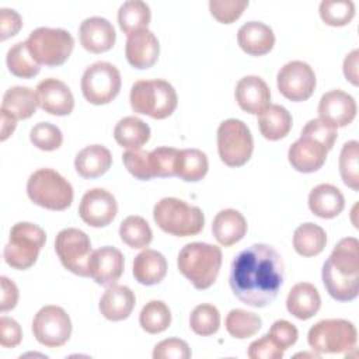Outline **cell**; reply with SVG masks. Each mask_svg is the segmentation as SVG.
Instances as JSON below:
<instances>
[{
    "label": "cell",
    "mask_w": 359,
    "mask_h": 359,
    "mask_svg": "<svg viewBox=\"0 0 359 359\" xmlns=\"http://www.w3.org/2000/svg\"><path fill=\"white\" fill-rule=\"evenodd\" d=\"M285 351H282L268 334L252 341L248 346L247 355L250 359H282Z\"/></svg>",
    "instance_id": "49"
},
{
    "label": "cell",
    "mask_w": 359,
    "mask_h": 359,
    "mask_svg": "<svg viewBox=\"0 0 359 359\" xmlns=\"http://www.w3.org/2000/svg\"><path fill=\"white\" fill-rule=\"evenodd\" d=\"M36 93L29 87L14 86L6 90L1 101V112L14 119H28L36 112Z\"/></svg>",
    "instance_id": "30"
},
{
    "label": "cell",
    "mask_w": 359,
    "mask_h": 359,
    "mask_svg": "<svg viewBox=\"0 0 359 359\" xmlns=\"http://www.w3.org/2000/svg\"><path fill=\"white\" fill-rule=\"evenodd\" d=\"M25 42L35 62L49 67L63 65L74 48L72 34L63 28L39 27L29 32Z\"/></svg>",
    "instance_id": "9"
},
{
    "label": "cell",
    "mask_w": 359,
    "mask_h": 359,
    "mask_svg": "<svg viewBox=\"0 0 359 359\" xmlns=\"http://www.w3.org/2000/svg\"><path fill=\"white\" fill-rule=\"evenodd\" d=\"M135 303L136 297L130 287L123 285H112L101 296L98 309L107 320L122 321L130 316Z\"/></svg>",
    "instance_id": "24"
},
{
    "label": "cell",
    "mask_w": 359,
    "mask_h": 359,
    "mask_svg": "<svg viewBox=\"0 0 359 359\" xmlns=\"http://www.w3.org/2000/svg\"><path fill=\"white\" fill-rule=\"evenodd\" d=\"M17 126V119L11 118L10 115L4 114L0 111V130H1V136L0 139L4 142L10 135H13L14 129Z\"/></svg>",
    "instance_id": "54"
},
{
    "label": "cell",
    "mask_w": 359,
    "mask_h": 359,
    "mask_svg": "<svg viewBox=\"0 0 359 359\" xmlns=\"http://www.w3.org/2000/svg\"><path fill=\"white\" fill-rule=\"evenodd\" d=\"M32 332L41 345L59 348L65 345L72 335L70 317L59 306H43L32 320Z\"/></svg>",
    "instance_id": "14"
},
{
    "label": "cell",
    "mask_w": 359,
    "mask_h": 359,
    "mask_svg": "<svg viewBox=\"0 0 359 359\" xmlns=\"http://www.w3.org/2000/svg\"><path fill=\"white\" fill-rule=\"evenodd\" d=\"M358 59H359V50L353 49L351 53L346 55L344 59V76L348 81H351L353 86L359 84V76H358Z\"/></svg>",
    "instance_id": "53"
},
{
    "label": "cell",
    "mask_w": 359,
    "mask_h": 359,
    "mask_svg": "<svg viewBox=\"0 0 359 359\" xmlns=\"http://www.w3.org/2000/svg\"><path fill=\"white\" fill-rule=\"evenodd\" d=\"M121 240L130 248H146L153 240V231L142 216H128L119 226Z\"/></svg>",
    "instance_id": "38"
},
{
    "label": "cell",
    "mask_w": 359,
    "mask_h": 359,
    "mask_svg": "<svg viewBox=\"0 0 359 359\" xmlns=\"http://www.w3.org/2000/svg\"><path fill=\"white\" fill-rule=\"evenodd\" d=\"M285 279L282 255L268 244H252L240 251L230 265L229 283L233 294L255 309L271 304Z\"/></svg>",
    "instance_id": "1"
},
{
    "label": "cell",
    "mask_w": 359,
    "mask_h": 359,
    "mask_svg": "<svg viewBox=\"0 0 359 359\" xmlns=\"http://www.w3.org/2000/svg\"><path fill=\"white\" fill-rule=\"evenodd\" d=\"M268 335L282 351H286L287 348H290L292 345L296 344L299 331L292 323H289L286 320H276L271 325Z\"/></svg>",
    "instance_id": "48"
},
{
    "label": "cell",
    "mask_w": 359,
    "mask_h": 359,
    "mask_svg": "<svg viewBox=\"0 0 359 359\" xmlns=\"http://www.w3.org/2000/svg\"><path fill=\"white\" fill-rule=\"evenodd\" d=\"M310 348L317 353H346L355 349L358 331L344 318H327L316 323L307 334Z\"/></svg>",
    "instance_id": "10"
},
{
    "label": "cell",
    "mask_w": 359,
    "mask_h": 359,
    "mask_svg": "<svg viewBox=\"0 0 359 359\" xmlns=\"http://www.w3.org/2000/svg\"><path fill=\"white\" fill-rule=\"evenodd\" d=\"M279 93L294 102L309 100L316 88V73L303 60H292L283 65L276 76Z\"/></svg>",
    "instance_id": "15"
},
{
    "label": "cell",
    "mask_w": 359,
    "mask_h": 359,
    "mask_svg": "<svg viewBox=\"0 0 359 359\" xmlns=\"http://www.w3.org/2000/svg\"><path fill=\"white\" fill-rule=\"evenodd\" d=\"M356 109V101L351 94L331 90L318 102V119L334 129L344 128L355 119Z\"/></svg>",
    "instance_id": "17"
},
{
    "label": "cell",
    "mask_w": 359,
    "mask_h": 359,
    "mask_svg": "<svg viewBox=\"0 0 359 359\" xmlns=\"http://www.w3.org/2000/svg\"><path fill=\"white\" fill-rule=\"evenodd\" d=\"M160 53V43L156 35L147 29H139L126 38L125 55L130 66L135 69H149L151 67Z\"/></svg>",
    "instance_id": "20"
},
{
    "label": "cell",
    "mask_w": 359,
    "mask_h": 359,
    "mask_svg": "<svg viewBox=\"0 0 359 359\" xmlns=\"http://www.w3.org/2000/svg\"><path fill=\"white\" fill-rule=\"evenodd\" d=\"M178 151H180L178 149L161 146V147H156L149 153L153 178L175 177V161H177Z\"/></svg>",
    "instance_id": "44"
},
{
    "label": "cell",
    "mask_w": 359,
    "mask_h": 359,
    "mask_svg": "<svg viewBox=\"0 0 359 359\" xmlns=\"http://www.w3.org/2000/svg\"><path fill=\"white\" fill-rule=\"evenodd\" d=\"M27 195L35 205L57 212L67 209L74 196L72 184L52 168H39L29 175Z\"/></svg>",
    "instance_id": "7"
},
{
    "label": "cell",
    "mask_w": 359,
    "mask_h": 359,
    "mask_svg": "<svg viewBox=\"0 0 359 359\" xmlns=\"http://www.w3.org/2000/svg\"><path fill=\"white\" fill-rule=\"evenodd\" d=\"M45 241L46 234L38 224L18 222L10 230L8 243L3 250V258L14 269H28L36 262Z\"/></svg>",
    "instance_id": "8"
},
{
    "label": "cell",
    "mask_w": 359,
    "mask_h": 359,
    "mask_svg": "<svg viewBox=\"0 0 359 359\" xmlns=\"http://www.w3.org/2000/svg\"><path fill=\"white\" fill-rule=\"evenodd\" d=\"M327 244V234L323 227L307 222L300 224L293 233V248L302 257L318 255Z\"/></svg>",
    "instance_id": "34"
},
{
    "label": "cell",
    "mask_w": 359,
    "mask_h": 359,
    "mask_svg": "<svg viewBox=\"0 0 359 359\" xmlns=\"http://www.w3.org/2000/svg\"><path fill=\"white\" fill-rule=\"evenodd\" d=\"M209 170L206 154L199 149H182L175 161V177L187 182L201 181Z\"/></svg>",
    "instance_id": "33"
},
{
    "label": "cell",
    "mask_w": 359,
    "mask_h": 359,
    "mask_svg": "<svg viewBox=\"0 0 359 359\" xmlns=\"http://www.w3.org/2000/svg\"><path fill=\"white\" fill-rule=\"evenodd\" d=\"M309 208L313 215L321 219H334L345 208L342 192L331 184H320L309 194Z\"/></svg>",
    "instance_id": "27"
},
{
    "label": "cell",
    "mask_w": 359,
    "mask_h": 359,
    "mask_svg": "<svg viewBox=\"0 0 359 359\" xmlns=\"http://www.w3.org/2000/svg\"><path fill=\"white\" fill-rule=\"evenodd\" d=\"M237 42L247 55L264 56L272 50L275 34L269 25L261 21H248L238 28Z\"/></svg>",
    "instance_id": "23"
},
{
    "label": "cell",
    "mask_w": 359,
    "mask_h": 359,
    "mask_svg": "<svg viewBox=\"0 0 359 359\" xmlns=\"http://www.w3.org/2000/svg\"><path fill=\"white\" fill-rule=\"evenodd\" d=\"M254 140L248 126L236 118L223 121L217 128V153L229 167L244 165L252 154Z\"/></svg>",
    "instance_id": "11"
},
{
    "label": "cell",
    "mask_w": 359,
    "mask_h": 359,
    "mask_svg": "<svg viewBox=\"0 0 359 359\" xmlns=\"http://www.w3.org/2000/svg\"><path fill=\"white\" fill-rule=\"evenodd\" d=\"M122 161L126 167V170L137 180L149 181L153 178L151 168H150V160H149V151L135 149L128 150L122 154Z\"/></svg>",
    "instance_id": "46"
},
{
    "label": "cell",
    "mask_w": 359,
    "mask_h": 359,
    "mask_svg": "<svg viewBox=\"0 0 359 359\" xmlns=\"http://www.w3.org/2000/svg\"><path fill=\"white\" fill-rule=\"evenodd\" d=\"M189 327L201 337L216 334L220 327V313L217 307L209 303L198 304L189 316Z\"/></svg>",
    "instance_id": "41"
},
{
    "label": "cell",
    "mask_w": 359,
    "mask_h": 359,
    "mask_svg": "<svg viewBox=\"0 0 359 359\" xmlns=\"http://www.w3.org/2000/svg\"><path fill=\"white\" fill-rule=\"evenodd\" d=\"M139 324L147 334H160L171 324V311L161 300H150L139 314Z\"/></svg>",
    "instance_id": "39"
},
{
    "label": "cell",
    "mask_w": 359,
    "mask_h": 359,
    "mask_svg": "<svg viewBox=\"0 0 359 359\" xmlns=\"http://www.w3.org/2000/svg\"><path fill=\"white\" fill-rule=\"evenodd\" d=\"M339 174L346 187L359 191V143L349 140L339 154Z\"/></svg>",
    "instance_id": "40"
},
{
    "label": "cell",
    "mask_w": 359,
    "mask_h": 359,
    "mask_svg": "<svg viewBox=\"0 0 359 359\" xmlns=\"http://www.w3.org/2000/svg\"><path fill=\"white\" fill-rule=\"evenodd\" d=\"M156 224L167 234L177 237L196 236L205 226L201 208L178 198H163L153 208Z\"/></svg>",
    "instance_id": "5"
},
{
    "label": "cell",
    "mask_w": 359,
    "mask_h": 359,
    "mask_svg": "<svg viewBox=\"0 0 359 359\" xmlns=\"http://www.w3.org/2000/svg\"><path fill=\"white\" fill-rule=\"evenodd\" d=\"M234 95L238 107L252 115H259L271 105L269 87L258 76H245L240 79Z\"/></svg>",
    "instance_id": "22"
},
{
    "label": "cell",
    "mask_w": 359,
    "mask_h": 359,
    "mask_svg": "<svg viewBox=\"0 0 359 359\" xmlns=\"http://www.w3.org/2000/svg\"><path fill=\"white\" fill-rule=\"evenodd\" d=\"M0 282H1L0 311L6 313L8 310H13L17 306V302H18V287L7 276H1Z\"/></svg>",
    "instance_id": "52"
},
{
    "label": "cell",
    "mask_w": 359,
    "mask_h": 359,
    "mask_svg": "<svg viewBox=\"0 0 359 359\" xmlns=\"http://www.w3.org/2000/svg\"><path fill=\"white\" fill-rule=\"evenodd\" d=\"M167 268V259L161 252L146 248L135 257L132 272L139 283L153 286L165 278Z\"/></svg>",
    "instance_id": "26"
},
{
    "label": "cell",
    "mask_w": 359,
    "mask_h": 359,
    "mask_svg": "<svg viewBox=\"0 0 359 359\" xmlns=\"http://www.w3.org/2000/svg\"><path fill=\"white\" fill-rule=\"evenodd\" d=\"M129 101L133 112L153 119H165L175 111L178 97L165 80H137L130 88Z\"/></svg>",
    "instance_id": "6"
},
{
    "label": "cell",
    "mask_w": 359,
    "mask_h": 359,
    "mask_svg": "<svg viewBox=\"0 0 359 359\" xmlns=\"http://www.w3.org/2000/svg\"><path fill=\"white\" fill-rule=\"evenodd\" d=\"M248 7V0H210V14L222 24H231L238 20Z\"/></svg>",
    "instance_id": "45"
},
{
    "label": "cell",
    "mask_w": 359,
    "mask_h": 359,
    "mask_svg": "<svg viewBox=\"0 0 359 359\" xmlns=\"http://www.w3.org/2000/svg\"><path fill=\"white\" fill-rule=\"evenodd\" d=\"M55 251L62 265L74 275H88V261L91 257L90 237L79 229L67 227L57 233L55 238Z\"/></svg>",
    "instance_id": "13"
},
{
    "label": "cell",
    "mask_w": 359,
    "mask_h": 359,
    "mask_svg": "<svg viewBox=\"0 0 359 359\" xmlns=\"http://www.w3.org/2000/svg\"><path fill=\"white\" fill-rule=\"evenodd\" d=\"M292 125L293 119L290 112L279 104H271L258 115V128L261 135L272 142L286 137Z\"/></svg>",
    "instance_id": "31"
},
{
    "label": "cell",
    "mask_w": 359,
    "mask_h": 359,
    "mask_svg": "<svg viewBox=\"0 0 359 359\" xmlns=\"http://www.w3.org/2000/svg\"><path fill=\"white\" fill-rule=\"evenodd\" d=\"M118 213L115 196L104 188L88 189L79 205V215L91 227L108 226Z\"/></svg>",
    "instance_id": "16"
},
{
    "label": "cell",
    "mask_w": 359,
    "mask_h": 359,
    "mask_svg": "<svg viewBox=\"0 0 359 359\" xmlns=\"http://www.w3.org/2000/svg\"><path fill=\"white\" fill-rule=\"evenodd\" d=\"M123 254L111 245L97 248L91 252L88 261V275L101 286L115 285L123 273Z\"/></svg>",
    "instance_id": "18"
},
{
    "label": "cell",
    "mask_w": 359,
    "mask_h": 359,
    "mask_svg": "<svg viewBox=\"0 0 359 359\" xmlns=\"http://www.w3.org/2000/svg\"><path fill=\"white\" fill-rule=\"evenodd\" d=\"M222 258L220 247L195 241L185 244L180 250L177 265L195 289L205 290L216 282Z\"/></svg>",
    "instance_id": "4"
},
{
    "label": "cell",
    "mask_w": 359,
    "mask_h": 359,
    "mask_svg": "<svg viewBox=\"0 0 359 359\" xmlns=\"http://www.w3.org/2000/svg\"><path fill=\"white\" fill-rule=\"evenodd\" d=\"M112 164L111 151L101 144H91L81 149L74 158V168L83 178L93 180L104 175Z\"/></svg>",
    "instance_id": "29"
},
{
    "label": "cell",
    "mask_w": 359,
    "mask_h": 359,
    "mask_svg": "<svg viewBox=\"0 0 359 359\" xmlns=\"http://www.w3.org/2000/svg\"><path fill=\"white\" fill-rule=\"evenodd\" d=\"M226 330L227 332L237 339H245L255 335L261 327L262 320L258 314L247 311L243 309H233L226 317Z\"/></svg>",
    "instance_id": "37"
},
{
    "label": "cell",
    "mask_w": 359,
    "mask_h": 359,
    "mask_svg": "<svg viewBox=\"0 0 359 359\" xmlns=\"http://www.w3.org/2000/svg\"><path fill=\"white\" fill-rule=\"evenodd\" d=\"M6 63L10 73L21 79H32L41 70V65L31 56L27 42L14 43L7 52Z\"/></svg>",
    "instance_id": "36"
},
{
    "label": "cell",
    "mask_w": 359,
    "mask_h": 359,
    "mask_svg": "<svg viewBox=\"0 0 359 359\" xmlns=\"http://www.w3.org/2000/svg\"><path fill=\"white\" fill-rule=\"evenodd\" d=\"M22 27L21 15L13 8L0 10V39L6 41L10 36H14Z\"/></svg>",
    "instance_id": "51"
},
{
    "label": "cell",
    "mask_w": 359,
    "mask_h": 359,
    "mask_svg": "<svg viewBox=\"0 0 359 359\" xmlns=\"http://www.w3.org/2000/svg\"><path fill=\"white\" fill-rule=\"evenodd\" d=\"M38 107L45 112L56 116L69 115L74 108V97L63 81L57 79H45L38 83L36 88Z\"/></svg>",
    "instance_id": "19"
},
{
    "label": "cell",
    "mask_w": 359,
    "mask_h": 359,
    "mask_svg": "<svg viewBox=\"0 0 359 359\" xmlns=\"http://www.w3.org/2000/svg\"><path fill=\"white\" fill-rule=\"evenodd\" d=\"M29 140L39 150L53 151L62 146L63 135L56 125L49 122H39L31 129Z\"/></svg>",
    "instance_id": "43"
},
{
    "label": "cell",
    "mask_w": 359,
    "mask_h": 359,
    "mask_svg": "<svg viewBox=\"0 0 359 359\" xmlns=\"http://www.w3.org/2000/svg\"><path fill=\"white\" fill-rule=\"evenodd\" d=\"M328 294L337 302H351L359 294V241L345 237L337 243L321 271Z\"/></svg>",
    "instance_id": "2"
},
{
    "label": "cell",
    "mask_w": 359,
    "mask_h": 359,
    "mask_svg": "<svg viewBox=\"0 0 359 359\" xmlns=\"http://www.w3.org/2000/svg\"><path fill=\"white\" fill-rule=\"evenodd\" d=\"M321 20L331 27H344L355 15V4L351 0H323L318 7Z\"/></svg>",
    "instance_id": "42"
},
{
    "label": "cell",
    "mask_w": 359,
    "mask_h": 359,
    "mask_svg": "<svg viewBox=\"0 0 359 359\" xmlns=\"http://www.w3.org/2000/svg\"><path fill=\"white\" fill-rule=\"evenodd\" d=\"M154 359H189L191 349L184 339L168 338L158 342L153 349Z\"/></svg>",
    "instance_id": "47"
},
{
    "label": "cell",
    "mask_w": 359,
    "mask_h": 359,
    "mask_svg": "<svg viewBox=\"0 0 359 359\" xmlns=\"http://www.w3.org/2000/svg\"><path fill=\"white\" fill-rule=\"evenodd\" d=\"M81 46L91 53L109 50L116 41L114 25L104 17H88L79 28Z\"/></svg>",
    "instance_id": "21"
},
{
    "label": "cell",
    "mask_w": 359,
    "mask_h": 359,
    "mask_svg": "<svg viewBox=\"0 0 359 359\" xmlns=\"http://www.w3.org/2000/svg\"><path fill=\"white\" fill-rule=\"evenodd\" d=\"M114 137L115 142L125 149H140L150 139V128L137 116H125L115 125Z\"/></svg>",
    "instance_id": "32"
},
{
    "label": "cell",
    "mask_w": 359,
    "mask_h": 359,
    "mask_svg": "<svg viewBox=\"0 0 359 359\" xmlns=\"http://www.w3.org/2000/svg\"><path fill=\"white\" fill-rule=\"evenodd\" d=\"M121 73L112 63L95 62L81 76V93L94 105L109 104L121 90Z\"/></svg>",
    "instance_id": "12"
},
{
    "label": "cell",
    "mask_w": 359,
    "mask_h": 359,
    "mask_svg": "<svg viewBox=\"0 0 359 359\" xmlns=\"http://www.w3.org/2000/svg\"><path fill=\"white\" fill-rule=\"evenodd\" d=\"M22 339L20 324L7 316L0 318V344L3 348H15Z\"/></svg>",
    "instance_id": "50"
},
{
    "label": "cell",
    "mask_w": 359,
    "mask_h": 359,
    "mask_svg": "<svg viewBox=\"0 0 359 359\" xmlns=\"http://www.w3.org/2000/svg\"><path fill=\"white\" fill-rule=\"evenodd\" d=\"M321 307V297L314 285L309 282H299L287 293L286 309L287 311L299 318L309 320L314 317Z\"/></svg>",
    "instance_id": "25"
},
{
    "label": "cell",
    "mask_w": 359,
    "mask_h": 359,
    "mask_svg": "<svg viewBox=\"0 0 359 359\" xmlns=\"http://www.w3.org/2000/svg\"><path fill=\"white\" fill-rule=\"evenodd\" d=\"M212 233L219 244L230 247L245 236L247 220L236 209H223L213 219Z\"/></svg>",
    "instance_id": "28"
},
{
    "label": "cell",
    "mask_w": 359,
    "mask_h": 359,
    "mask_svg": "<svg viewBox=\"0 0 359 359\" xmlns=\"http://www.w3.org/2000/svg\"><path fill=\"white\" fill-rule=\"evenodd\" d=\"M335 140L337 129L320 119H310L303 126L300 137L289 147L287 160L299 172H314L324 165Z\"/></svg>",
    "instance_id": "3"
},
{
    "label": "cell",
    "mask_w": 359,
    "mask_h": 359,
    "mask_svg": "<svg viewBox=\"0 0 359 359\" xmlns=\"http://www.w3.org/2000/svg\"><path fill=\"white\" fill-rule=\"evenodd\" d=\"M150 20V7L142 0H128L118 10V24L126 35L147 28Z\"/></svg>",
    "instance_id": "35"
}]
</instances>
